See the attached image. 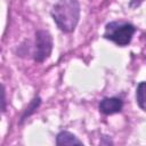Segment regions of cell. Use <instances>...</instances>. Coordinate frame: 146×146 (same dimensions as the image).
Wrapping results in <instances>:
<instances>
[{
  "label": "cell",
  "mask_w": 146,
  "mask_h": 146,
  "mask_svg": "<svg viewBox=\"0 0 146 146\" xmlns=\"http://www.w3.org/2000/svg\"><path fill=\"white\" fill-rule=\"evenodd\" d=\"M50 14L62 32L72 33L80 21V2L78 0H59L52 6Z\"/></svg>",
  "instance_id": "1"
},
{
  "label": "cell",
  "mask_w": 146,
  "mask_h": 146,
  "mask_svg": "<svg viewBox=\"0 0 146 146\" xmlns=\"http://www.w3.org/2000/svg\"><path fill=\"white\" fill-rule=\"evenodd\" d=\"M135 33H136V27L131 23L122 22V21H113L106 24L103 36L106 40L113 41L115 44L120 47H124L131 42Z\"/></svg>",
  "instance_id": "2"
},
{
  "label": "cell",
  "mask_w": 146,
  "mask_h": 146,
  "mask_svg": "<svg viewBox=\"0 0 146 146\" xmlns=\"http://www.w3.org/2000/svg\"><path fill=\"white\" fill-rule=\"evenodd\" d=\"M54 48V40L51 34L47 30H38L35 32V46L33 51V59L36 63H43L47 60Z\"/></svg>",
  "instance_id": "3"
},
{
  "label": "cell",
  "mask_w": 146,
  "mask_h": 146,
  "mask_svg": "<svg viewBox=\"0 0 146 146\" xmlns=\"http://www.w3.org/2000/svg\"><path fill=\"white\" fill-rule=\"evenodd\" d=\"M99 111L105 115L120 113L123 108V102L119 97H105L99 102Z\"/></svg>",
  "instance_id": "4"
},
{
  "label": "cell",
  "mask_w": 146,
  "mask_h": 146,
  "mask_svg": "<svg viewBox=\"0 0 146 146\" xmlns=\"http://www.w3.org/2000/svg\"><path fill=\"white\" fill-rule=\"evenodd\" d=\"M56 145L65 146V145H83V143L72 132L70 131H60L56 136Z\"/></svg>",
  "instance_id": "5"
},
{
  "label": "cell",
  "mask_w": 146,
  "mask_h": 146,
  "mask_svg": "<svg viewBox=\"0 0 146 146\" xmlns=\"http://www.w3.org/2000/svg\"><path fill=\"white\" fill-rule=\"evenodd\" d=\"M136 102L143 111H146V81L138 83L136 88Z\"/></svg>",
  "instance_id": "6"
},
{
  "label": "cell",
  "mask_w": 146,
  "mask_h": 146,
  "mask_svg": "<svg viewBox=\"0 0 146 146\" xmlns=\"http://www.w3.org/2000/svg\"><path fill=\"white\" fill-rule=\"evenodd\" d=\"M41 105V98L39 97V96H36V97H34L32 100H31V103L29 104V106L24 110V112H23V114H22V116H21V120H19V123H23L29 116H31L38 108H39V106Z\"/></svg>",
  "instance_id": "7"
},
{
  "label": "cell",
  "mask_w": 146,
  "mask_h": 146,
  "mask_svg": "<svg viewBox=\"0 0 146 146\" xmlns=\"http://www.w3.org/2000/svg\"><path fill=\"white\" fill-rule=\"evenodd\" d=\"M1 104H2V106H1V111H2V113L6 111V89H5V86L2 84V90H1Z\"/></svg>",
  "instance_id": "8"
},
{
  "label": "cell",
  "mask_w": 146,
  "mask_h": 146,
  "mask_svg": "<svg viewBox=\"0 0 146 146\" xmlns=\"http://www.w3.org/2000/svg\"><path fill=\"white\" fill-rule=\"evenodd\" d=\"M144 1H145V0H130V1H129V7H130L131 9H135V8L139 7Z\"/></svg>",
  "instance_id": "9"
}]
</instances>
